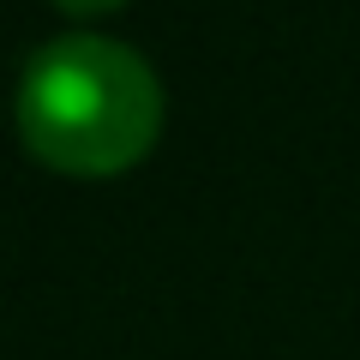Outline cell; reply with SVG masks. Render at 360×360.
<instances>
[{"instance_id":"6da1fadb","label":"cell","mask_w":360,"mask_h":360,"mask_svg":"<svg viewBox=\"0 0 360 360\" xmlns=\"http://www.w3.org/2000/svg\"><path fill=\"white\" fill-rule=\"evenodd\" d=\"M18 139L60 174H120L162 132V78L139 49L96 30L42 42L18 72Z\"/></svg>"},{"instance_id":"7a4b0ae2","label":"cell","mask_w":360,"mask_h":360,"mask_svg":"<svg viewBox=\"0 0 360 360\" xmlns=\"http://www.w3.org/2000/svg\"><path fill=\"white\" fill-rule=\"evenodd\" d=\"M60 13H72V18H96V13H108V6H120V0H54Z\"/></svg>"}]
</instances>
